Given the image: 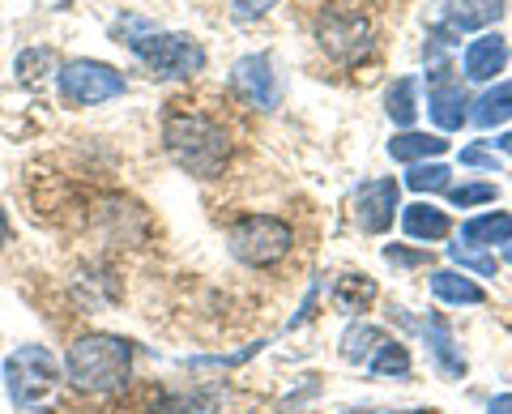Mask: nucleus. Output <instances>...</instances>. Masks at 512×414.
<instances>
[{"mask_svg": "<svg viewBox=\"0 0 512 414\" xmlns=\"http://www.w3.org/2000/svg\"><path fill=\"white\" fill-rule=\"evenodd\" d=\"M355 205H359L355 214H359V227L363 231H372V235L389 231L393 227V214H397V180H367L359 188Z\"/></svg>", "mask_w": 512, "mask_h": 414, "instance_id": "obj_9", "label": "nucleus"}, {"mask_svg": "<svg viewBox=\"0 0 512 414\" xmlns=\"http://www.w3.org/2000/svg\"><path fill=\"white\" fill-rule=\"evenodd\" d=\"M461 65H466L470 82H491V77L508 65V43H504L500 35L474 39V43L466 47V60H461Z\"/></svg>", "mask_w": 512, "mask_h": 414, "instance_id": "obj_11", "label": "nucleus"}, {"mask_svg": "<svg viewBox=\"0 0 512 414\" xmlns=\"http://www.w3.org/2000/svg\"><path fill=\"white\" fill-rule=\"evenodd\" d=\"M500 13H504V0H457V5L448 9L440 35H470V30L500 22Z\"/></svg>", "mask_w": 512, "mask_h": 414, "instance_id": "obj_10", "label": "nucleus"}, {"mask_svg": "<svg viewBox=\"0 0 512 414\" xmlns=\"http://www.w3.org/2000/svg\"><path fill=\"white\" fill-rule=\"evenodd\" d=\"M52 69H56L52 47H26V52H18V65H13V73H18L22 86H39Z\"/></svg>", "mask_w": 512, "mask_h": 414, "instance_id": "obj_20", "label": "nucleus"}, {"mask_svg": "<svg viewBox=\"0 0 512 414\" xmlns=\"http://www.w3.org/2000/svg\"><path fill=\"white\" fill-rule=\"evenodd\" d=\"M508 261H512V244H508Z\"/></svg>", "mask_w": 512, "mask_h": 414, "instance_id": "obj_34", "label": "nucleus"}, {"mask_svg": "<svg viewBox=\"0 0 512 414\" xmlns=\"http://www.w3.org/2000/svg\"><path fill=\"white\" fill-rule=\"evenodd\" d=\"M461 163H466V167H487V171H495V154H487L483 146H470V150H461Z\"/></svg>", "mask_w": 512, "mask_h": 414, "instance_id": "obj_28", "label": "nucleus"}, {"mask_svg": "<svg viewBox=\"0 0 512 414\" xmlns=\"http://www.w3.org/2000/svg\"><path fill=\"white\" fill-rule=\"evenodd\" d=\"M384 261H389V265H419L423 257H419V252H402V248H384Z\"/></svg>", "mask_w": 512, "mask_h": 414, "instance_id": "obj_29", "label": "nucleus"}, {"mask_svg": "<svg viewBox=\"0 0 512 414\" xmlns=\"http://www.w3.org/2000/svg\"><path fill=\"white\" fill-rule=\"evenodd\" d=\"M406 184L414 193H440V188H448V167L444 163H427V167L419 163V167H410Z\"/></svg>", "mask_w": 512, "mask_h": 414, "instance_id": "obj_24", "label": "nucleus"}, {"mask_svg": "<svg viewBox=\"0 0 512 414\" xmlns=\"http://www.w3.org/2000/svg\"><path fill=\"white\" fill-rule=\"evenodd\" d=\"M448 257H453L457 265H466V269H474L478 278H491L495 274V257H474V252H466V248H448Z\"/></svg>", "mask_w": 512, "mask_h": 414, "instance_id": "obj_26", "label": "nucleus"}, {"mask_svg": "<svg viewBox=\"0 0 512 414\" xmlns=\"http://www.w3.org/2000/svg\"><path fill=\"white\" fill-rule=\"evenodd\" d=\"M163 146L175 158V167L201 175V180L218 175L231 158V141L222 133V124L201 116V111H171L163 124Z\"/></svg>", "mask_w": 512, "mask_h": 414, "instance_id": "obj_1", "label": "nucleus"}, {"mask_svg": "<svg viewBox=\"0 0 512 414\" xmlns=\"http://www.w3.org/2000/svg\"><path fill=\"white\" fill-rule=\"evenodd\" d=\"M448 150L444 137H431V133H402L389 141V154L397 158V163H419V158H436Z\"/></svg>", "mask_w": 512, "mask_h": 414, "instance_id": "obj_17", "label": "nucleus"}, {"mask_svg": "<svg viewBox=\"0 0 512 414\" xmlns=\"http://www.w3.org/2000/svg\"><path fill=\"white\" fill-rule=\"evenodd\" d=\"M231 86H235L239 99L252 103V107H261V111L278 107V99H282L278 77H274V60H269L265 52H261V56H244V60H239V65L231 69Z\"/></svg>", "mask_w": 512, "mask_h": 414, "instance_id": "obj_8", "label": "nucleus"}, {"mask_svg": "<svg viewBox=\"0 0 512 414\" xmlns=\"http://www.w3.org/2000/svg\"><path fill=\"white\" fill-rule=\"evenodd\" d=\"M333 299H338L342 312H367L376 299V282L367 274H346V278H338V295Z\"/></svg>", "mask_w": 512, "mask_h": 414, "instance_id": "obj_19", "label": "nucleus"}, {"mask_svg": "<svg viewBox=\"0 0 512 414\" xmlns=\"http://www.w3.org/2000/svg\"><path fill=\"white\" fill-rule=\"evenodd\" d=\"M402 227H406V235L410 240H444L448 235V214L444 210H436V205H427V201H419V205H406L402 210Z\"/></svg>", "mask_w": 512, "mask_h": 414, "instance_id": "obj_14", "label": "nucleus"}, {"mask_svg": "<svg viewBox=\"0 0 512 414\" xmlns=\"http://www.w3.org/2000/svg\"><path fill=\"white\" fill-rule=\"evenodd\" d=\"M56 86L64 94V103L94 107V103L120 99V94H124V77L111 65H103V60H69V65L60 69Z\"/></svg>", "mask_w": 512, "mask_h": 414, "instance_id": "obj_6", "label": "nucleus"}, {"mask_svg": "<svg viewBox=\"0 0 512 414\" xmlns=\"http://www.w3.org/2000/svg\"><path fill=\"white\" fill-rule=\"evenodd\" d=\"M461 240L470 248H491V244H512V214H483L461 227Z\"/></svg>", "mask_w": 512, "mask_h": 414, "instance_id": "obj_15", "label": "nucleus"}, {"mask_svg": "<svg viewBox=\"0 0 512 414\" xmlns=\"http://www.w3.org/2000/svg\"><path fill=\"white\" fill-rule=\"evenodd\" d=\"M380 342H384V333H380L376 325H350V329H346V338H342V355H346V359H355V363H367Z\"/></svg>", "mask_w": 512, "mask_h": 414, "instance_id": "obj_22", "label": "nucleus"}, {"mask_svg": "<svg viewBox=\"0 0 512 414\" xmlns=\"http://www.w3.org/2000/svg\"><path fill=\"white\" fill-rule=\"evenodd\" d=\"M466 90L461 86H448V82H440L436 90L427 94V111H431V120L440 124L444 133H453V129H461L466 124Z\"/></svg>", "mask_w": 512, "mask_h": 414, "instance_id": "obj_13", "label": "nucleus"}, {"mask_svg": "<svg viewBox=\"0 0 512 414\" xmlns=\"http://www.w3.org/2000/svg\"><path fill=\"white\" fill-rule=\"evenodd\" d=\"M39 5H52V9H64V5H69V0H39Z\"/></svg>", "mask_w": 512, "mask_h": 414, "instance_id": "obj_33", "label": "nucleus"}, {"mask_svg": "<svg viewBox=\"0 0 512 414\" xmlns=\"http://www.w3.org/2000/svg\"><path fill=\"white\" fill-rule=\"evenodd\" d=\"M9 244V214H5V205H0V248Z\"/></svg>", "mask_w": 512, "mask_h": 414, "instance_id": "obj_31", "label": "nucleus"}, {"mask_svg": "<svg viewBox=\"0 0 512 414\" xmlns=\"http://www.w3.org/2000/svg\"><path fill=\"white\" fill-rule=\"evenodd\" d=\"M389 120L393 124H402V129H410L414 116H419V107H414V77H402L393 90H389Z\"/></svg>", "mask_w": 512, "mask_h": 414, "instance_id": "obj_23", "label": "nucleus"}, {"mask_svg": "<svg viewBox=\"0 0 512 414\" xmlns=\"http://www.w3.org/2000/svg\"><path fill=\"white\" fill-rule=\"evenodd\" d=\"M431 295L444 299V304H483V286L470 282L466 274H453V269H440L431 274Z\"/></svg>", "mask_w": 512, "mask_h": 414, "instance_id": "obj_16", "label": "nucleus"}, {"mask_svg": "<svg viewBox=\"0 0 512 414\" xmlns=\"http://www.w3.org/2000/svg\"><path fill=\"white\" fill-rule=\"evenodd\" d=\"M423 333H427V346H431V359H436V368L444 376H453V380L466 376V359H461V350L453 342V329H448L444 316H427Z\"/></svg>", "mask_w": 512, "mask_h": 414, "instance_id": "obj_12", "label": "nucleus"}, {"mask_svg": "<svg viewBox=\"0 0 512 414\" xmlns=\"http://www.w3.org/2000/svg\"><path fill=\"white\" fill-rule=\"evenodd\" d=\"M316 39L333 60L350 65V60L367 56V47H372V22L355 9H329L325 18L316 22Z\"/></svg>", "mask_w": 512, "mask_h": 414, "instance_id": "obj_7", "label": "nucleus"}, {"mask_svg": "<svg viewBox=\"0 0 512 414\" xmlns=\"http://www.w3.org/2000/svg\"><path fill=\"white\" fill-rule=\"evenodd\" d=\"M278 0H235L231 13H235V22H252V18H261V13H269Z\"/></svg>", "mask_w": 512, "mask_h": 414, "instance_id": "obj_27", "label": "nucleus"}, {"mask_svg": "<svg viewBox=\"0 0 512 414\" xmlns=\"http://www.w3.org/2000/svg\"><path fill=\"white\" fill-rule=\"evenodd\" d=\"M231 252L244 265H274L291 252V227L274 214H248L244 222H235Z\"/></svg>", "mask_w": 512, "mask_h": 414, "instance_id": "obj_5", "label": "nucleus"}, {"mask_svg": "<svg viewBox=\"0 0 512 414\" xmlns=\"http://www.w3.org/2000/svg\"><path fill=\"white\" fill-rule=\"evenodd\" d=\"M367 368H372L376 376H410V355H406L402 342H389V338H384V342L372 350Z\"/></svg>", "mask_w": 512, "mask_h": 414, "instance_id": "obj_21", "label": "nucleus"}, {"mask_svg": "<svg viewBox=\"0 0 512 414\" xmlns=\"http://www.w3.org/2000/svg\"><path fill=\"white\" fill-rule=\"evenodd\" d=\"M508 116H512V82L491 86L483 99L474 103V124H483V129H495V124H504Z\"/></svg>", "mask_w": 512, "mask_h": 414, "instance_id": "obj_18", "label": "nucleus"}, {"mask_svg": "<svg viewBox=\"0 0 512 414\" xmlns=\"http://www.w3.org/2000/svg\"><path fill=\"white\" fill-rule=\"evenodd\" d=\"M64 372L82 393H116L133 372V342L116 338V333H86L69 346Z\"/></svg>", "mask_w": 512, "mask_h": 414, "instance_id": "obj_2", "label": "nucleus"}, {"mask_svg": "<svg viewBox=\"0 0 512 414\" xmlns=\"http://www.w3.org/2000/svg\"><path fill=\"white\" fill-rule=\"evenodd\" d=\"M128 47H133V56L154 77H192L205 69L201 43L188 35H141V39H128Z\"/></svg>", "mask_w": 512, "mask_h": 414, "instance_id": "obj_4", "label": "nucleus"}, {"mask_svg": "<svg viewBox=\"0 0 512 414\" xmlns=\"http://www.w3.org/2000/svg\"><path fill=\"white\" fill-rule=\"evenodd\" d=\"M56 385H60V363L47 346H18L5 359V389L13 406L39 410L56 393Z\"/></svg>", "mask_w": 512, "mask_h": 414, "instance_id": "obj_3", "label": "nucleus"}, {"mask_svg": "<svg viewBox=\"0 0 512 414\" xmlns=\"http://www.w3.org/2000/svg\"><path fill=\"white\" fill-rule=\"evenodd\" d=\"M487 414H512V393H500V397H491Z\"/></svg>", "mask_w": 512, "mask_h": 414, "instance_id": "obj_30", "label": "nucleus"}, {"mask_svg": "<svg viewBox=\"0 0 512 414\" xmlns=\"http://www.w3.org/2000/svg\"><path fill=\"white\" fill-rule=\"evenodd\" d=\"M453 205H461V210H470V205H483V201H495V184H461L453 188Z\"/></svg>", "mask_w": 512, "mask_h": 414, "instance_id": "obj_25", "label": "nucleus"}, {"mask_svg": "<svg viewBox=\"0 0 512 414\" xmlns=\"http://www.w3.org/2000/svg\"><path fill=\"white\" fill-rule=\"evenodd\" d=\"M495 146H500V150H504V154H512V133H504V137H500V141H495Z\"/></svg>", "mask_w": 512, "mask_h": 414, "instance_id": "obj_32", "label": "nucleus"}]
</instances>
